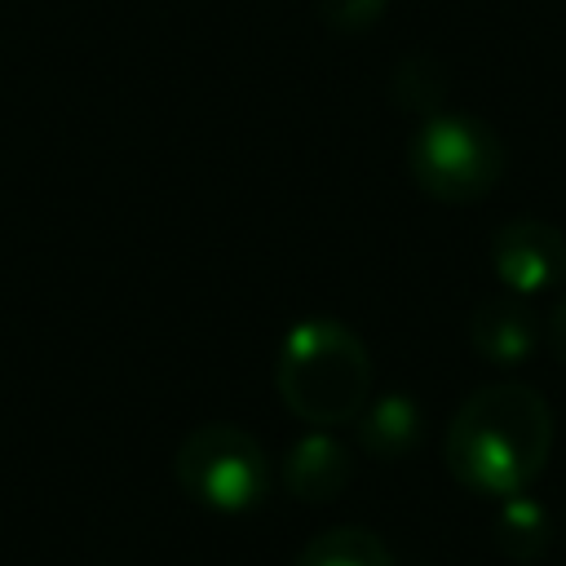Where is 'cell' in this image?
Masks as SVG:
<instances>
[{
	"label": "cell",
	"instance_id": "6da1fadb",
	"mask_svg": "<svg viewBox=\"0 0 566 566\" xmlns=\"http://www.w3.org/2000/svg\"><path fill=\"white\" fill-rule=\"evenodd\" d=\"M553 451V411L539 389L522 380H495L473 389L442 438L451 478L473 495H522Z\"/></svg>",
	"mask_w": 566,
	"mask_h": 566
},
{
	"label": "cell",
	"instance_id": "7a4b0ae2",
	"mask_svg": "<svg viewBox=\"0 0 566 566\" xmlns=\"http://www.w3.org/2000/svg\"><path fill=\"white\" fill-rule=\"evenodd\" d=\"M274 389L283 407L314 429L354 424L371 402V354L363 336L332 314L296 318L279 340Z\"/></svg>",
	"mask_w": 566,
	"mask_h": 566
},
{
	"label": "cell",
	"instance_id": "3957f363",
	"mask_svg": "<svg viewBox=\"0 0 566 566\" xmlns=\"http://www.w3.org/2000/svg\"><path fill=\"white\" fill-rule=\"evenodd\" d=\"M407 172L438 203H478L504 177V142L464 111H433L407 142Z\"/></svg>",
	"mask_w": 566,
	"mask_h": 566
},
{
	"label": "cell",
	"instance_id": "277c9868",
	"mask_svg": "<svg viewBox=\"0 0 566 566\" xmlns=\"http://www.w3.org/2000/svg\"><path fill=\"white\" fill-rule=\"evenodd\" d=\"M172 473L208 513H248L270 495V455L248 429L226 420L190 429L172 455Z\"/></svg>",
	"mask_w": 566,
	"mask_h": 566
},
{
	"label": "cell",
	"instance_id": "5b68a950",
	"mask_svg": "<svg viewBox=\"0 0 566 566\" xmlns=\"http://www.w3.org/2000/svg\"><path fill=\"white\" fill-rule=\"evenodd\" d=\"M491 270L513 296H539L566 283V234L544 217H513L491 234Z\"/></svg>",
	"mask_w": 566,
	"mask_h": 566
},
{
	"label": "cell",
	"instance_id": "8992f818",
	"mask_svg": "<svg viewBox=\"0 0 566 566\" xmlns=\"http://www.w3.org/2000/svg\"><path fill=\"white\" fill-rule=\"evenodd\" d=\"M469 345L482 363H495V367H517L535 354L539 345V323L531 314V305L522 296H495V301H482L469 318Z\"/></svg>",
	"mask_w": 566,
	"mask_h": 566
},
{
	"label": "cell",
	"instance_id": "52a82bcc",
	"mask_svg": "<svg viewBox=\"0 0 566 566\" xmlns=\"http://www.w3.org/2000/svg\"><path fill=\"white\" fill-rule=\"evenodd\" d=\"M349 478H354V455L327 429H314V433L296 438L292 451L283 455V486L305 504L336 500L349 486Z\"/></svg>",
	"mask_w": 566,
	"mask_h": 566
},
{
	"label": "cell",
	"instance_id": "ba28073f",
	"mask_svg": "<svg viewBox=\"0 0 566 566\" xmlns=\"http://www.w3.org/2000/svg\"><path fill=\"white\" fill-rule=\"evenodd\" d=\"M358 447L376 460H398L420 442V407L407 394H380L358 411Z\"/></svg>",
	"mask_w": 566,
	"mask_h": 566
},
{
	"label": "cell",
	"instance_id": "9c48e42d",
	"mask_svg": "<svg viewBox=\"0 0 566 566\" xmlns=\"http://www.w3.org/2000/svg\"><path fill=\"white\" fill-rule=\"evenodd\" d=\"M292 566H394V553L367 526H332L314 535Z\"/></svg>",
	"mask_w": 566,
	"mask_h": 566
},
{
	"label": "cell",
	"instance_id": "30bf717a",
	"mask_svg": "<svg viewBox=\"0 0 566 566\" xmlns=\"http://www.w3.org/2000/svg\"><path fill=\"white\" fill-rule=\"evenodd\" d=\"M389 97H394L402 111H411V115H433V111H442V102H447V75H442V66H438L433 57L411 53V57H402V62L394 66Z\"/></svg>",
	"mask_w": 566,
	"mask_h": 566
},
{
	"label": "cell",
	"instance_id": "8fae6325",
	"mask_svg": "<svg viewBox=\"0 0 566 566\" xmlns=\"http://www.w3.org/2000/svg\"><path fill=\"white\" fill-rule=\"evenodd\" d=\"M495 539L509 557H539L548 544V513L526 495H509L495 517Z\"/></svg>",
	"mask_w": 566,
	"mask_h": 566
},
{
	"label": "cell",
	"instance_id": "7c38bea8",
	"mask_svg": "<svg viewBox=\"0 0 566 566\" xmlns=\"http://www.w3.org/2000/svg\"><path fill=\"white\" fill-rule=\"evenodd\" d=\"M389 0H314V13L336 35H367L385 18Z\"/></svg>",
	"mask_w": 566,
	"mask_h": 566
},
{
	"label": "cell",
	"instance_id": "4fadbf2b",
	"mask_svg": "<svg viewBox=\"0 0 566 566\" xmlns=\"http://www.w3.org/2000/svg\"><path fill=\"white\" fill-rule=\"evenodd\" d=\"M544 336H548V354L557 358V367H566V292L548 310V332Z\"/></svg>",
	"mask_w": 566,
	"mask_h": 566
}]
</instances>
